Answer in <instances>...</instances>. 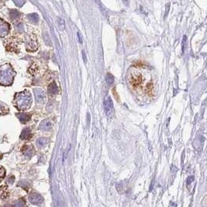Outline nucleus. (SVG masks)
<instances>
[{
	"instance_id": "obj_29",
	"label": "nucleus",
	"mask_w": 207,
	"mask_h": 207,
	"mask_svg": "<svg viewBox=\"0 0 207 207\" xmlns=\"http://www.w3.org/2000/svg\"><path fill=\"white\" fill-rule=\"evenodd\" d=\"M78 39H79V42L81 44L82 43V39H81V36L79 32H78Z\"/></svg>"
},
{
	"instance_id": "obj_24",
	"label": "nucleus",
	"mask_w": 207,
	"mask_h": 207,
	"mask_svg": "<svg viewBox=\"0 0 207 207\" xmlns=\"http://www.w3.org/2000/svg\"><path fill=\"white\" fill-rule=\"evenodd\" d=\"M58 24H59V27H60L61 30H63L64 29V21L61 18H58Z\"/></svg>"
},
{
	"instance_id": "obj_1",
	"label": "nucleus",
	"mask_w": 207,
	"mask_h": 207,
	"mask_svg": "<svg viewBox=\"0 0 207 207\" xmlns=\"http://www.w3.org/2000/svg\"><path fill=\"white\" fill-rule=\"evenodd\" d=\"M32 97L28 91L17 93L15 95V104L20 110H26L30 107Z\"/></svg>"
},
{
	"instance_id": "obj_15",
	"label": "nucleus",
	"mask_w": 207,
	"mask_h": 207,
	"mask_svg": "<svg viewBox=\"0 0 207 207\" xmlns=\"http://www.w3.org/2000/svg\"><path fill=\"white\" fill-rule=\"evenodd\" d=\"M47 143V138H39V139L37 140V146H38V147H44Z\"/></svg>"
},
{
	"instance_id": "obj_7",
	"label": "nucleus",
	"mask_w": 207,
	"mask_h": 207,
	"mask_svg": "<svg viewBox=\"0 0 207 207\" xmlns=\"http://www.w3.org/2000/svg\"><path fill=\"white\" fill-rule=\"evenodd\" d=\"M10 30V26L7 23L0 19V37H6Z\"/></svg>"
},
{
	"instance_id": "obj_14",
	"label": "nucleus",
	"mask_w": 207,
	"mask_h": 207,
	"mask_svg": "<svg viewBox=\"0 0 207 207\" xmlns=\"http://www.w3.org/2000/svg\"><path fill=\"white\" fill-rule=\"evenodd\" d=\"M26 205V202L23 199H19V200H15V201L12 203V207H24Z\"/></svg>"
},
{
	"instance_id": "obj_12",
	"label": "nucleus",
	"mask_w": 207,
	"mask_h": 207,
	"mask_svg": "<svg viewBox=\"0 0 207 207\" xmlns=\"http://www.w3.org/2000/svg\"><path fill=\"white\" fill-rule=\"evenodd\" d=\"M142 81V76L141 75H138L133 76L130 80V82L133 85H138L141 83Z\"/></svg>"
},
{
	"instance_id": "obj_6",
	"label": "nucleus",
	"mask_w": 207,
	"mask_h": 207,
	"mask_svg": "<svg viewBox=\"0 0 207 207\" xmlns=\"http://www.w3.org/2000/svg\"><path fill=\"white\" fill-rule=\"evenodd\" d=\"M34 95L36 97V100L38 103H44L46 100V95L44 92L40 89H34Z\"/></svg>"
},
{
	"instance_id": "obj_16",
	"label": "nucleus",
	"mask_w": 207,
	"mask_h": 207,
	"mask_svg": "<svg viewBox=\"0 0 207 207\" xmlns=\"http://www.w3.org/2000/svg\"><path fill=\"white\" fill-rule=\"evenodd\" d=\"M18 186H19L20 187H22L23 189H30V187L31 184L30 182H29V181H27V180H23L21 181V182H19V184H18Z\"/></svg>"
},
{
	"instance_id": "obj_31",
	"label": "nucleus",
	"mask_w": 207,
	"mask_h": 207,
	"mask_svg": "<svg viewBox=\"0 0 207 207\" xmlns=\"http://www.w3.org/2000/svg\"><path fill=\"white\" fill-rule=\"evenodd\" d=\"M3 207H12V206H3Z\"/></svg>"
},
{
	"instance_id": "obj_26",
	"label": "nucleus",
	"mask_w": 207,
	"mask_h": 207,
	"mask_svg": "<svg viewBox=\"0 0 207 207\" xmlns=\"http://www.w3.org/2000/svg\"><path fill=\"white\" fill-rule=\"evenodd\" d=\"M14 181H15V177L11 175L7 178V183L8 184H13Z\"/></svg>"
},
{
	"instance_id": "obj_3",
	"label": "nucleus",
	"mask_w": 207,
	"mask_h": 207,
	"mask_svg": "<svg viewBox=\"0 0 207 207\" xmlns=\"http://www.w3.org/2000/svg\"><path fill=\"white\" fill-rule=\"evenodd\" d=\"M103 106H104V109L106 111V114L107 117L109 119H112L114 116L115 110L114 106H113V103L112 100L109 96H106L105 98L104 102H103Z\"/></svg>"
},
{
	"instance_id": "obj_17",
	"label": "nucleus",
	"mask_w": 207,
	"mask_h": 207,
	"mask_svg": "<svg viewBox=\"0 0 207 207\" xmlns=\"http://www.w3.org/2000/svg\"><path fill=\"white\" fill-rule=\"evenodd\" d=\"M7 188V187H6ZM6 187H3V186H2V187H0V198H2V199H5V198L7 197L8 196V192H7V189H6Z\"/></svg>"
},
{
	"instance_id": "obj_23",
	"label": "nucleus",
	"mask_w": 207,
	"mask_h": 207,
	"mask_svg": "<svg viewBox=\"0 0 207 207\" xmlns=\"http://www.w3.org/2000/svg\"><path fill=\"white\" fill-rule=\"evenodd\" d=\"M16 30L19 32H23V25L22 23H16L15 26Z\"/></svg>"
},
{
	"instance_id": "obj_4",
	"label": "nucleus",
	"mask_w": 207,
	"mask_h": 207,
	"mask_svg": "<svg viewBox=\"0 0 207 207\" xmlns=\"http://www.w3.org/2000/svg\"><path fill=\"white\" fill-rule=\"evenodd\" d=\"M27 50L28 51H35L37 49V38L34 35H30L27 37Z\"/></svg>"
},
{
	"instance_id": "obj_5",
	"label": "nucleus",
	"mask_w": 207,
	"mask_h": 207,
	"mask_svg": "<svg viewBox=\"0 0 207 207\" xmlns=\"http://www.w3.org/2000/svg\"><path fill=\"white\" fill-rule=\"evenodd\" d=\"M29 200L31 203L33 204V205L39 206L43 203L44 198L40 194L36 193V192H32L29 195Z\"/></svg>"
},
{
	"instance_id": "obj_22",
	"label": "nucleus",
	"mask_w": 207,
	"mask_h": 207,
	"mask_svg": "<svg viewBox=\"0 0 207 207\" xmlns=\"http://www.w3.org/2000/svg\"><path fill=\"white\" fill-rule=\"evenodd\" d=\"M5 175H6V170L3 167H0V180L3 179Z\"/></svg>"
},
{
	"instance_id": "obj_30",
	"label": "nucleus",
	"mask_w": 207,
	"mask_h": 207,
	"mask_svg": "<svg viewBox=\"0 0 207 207\" xmlns=\"http://www.w3.org/2000/svg\"><path fill=\"white\" fill-rule=\"evenodd\" d=\"M192 179H193V178H192V177H190V178H189L188 180H187V183H188V184H190V183L192 182Z\"/></svg>"
},
{
	"instance_id": "obj_27",
	"label": "nucleus",
	"mask_w": 207,
	"mask_h": 207,
	"mask_svg": "<svg viewBox=\"0 0 207 207\" xmlns=\"http://www.w3.org/2000/svg\"><path fill=\"white\" fill-rule=\"evenodd\" d=\"M14 2H15V3L18 6H21L23 4H24V2H23V1H22V2L21 1H19V2H17V1H15Z\"/></svg>"
},
{
	"instance_id": "obj_21",
	"label": "nucleus",
	"mask_w": 207,
	"mask_h": 207,
	"mask_svg": "<svg viewBox=\"0 0 207 207\" xmlns=\"http://www.w3.org/2000/svg\"><path fill=\"white\" fill-rule=\"evenodd\" d=\"M6 112V108L5 106V105L2 104L1 102H0V115L5 114Z\"/></svg>"
},
{
	"instance_id": "obj_8",
	"label": "nucleus",
	"mask_w": 207,
	"mask_h": 207,
	"mask_svg": "<svg viewBox=\"0 0 207 207\" xmlns=\"http://www.w3.org/2000/svg\"><path fill=\"white\" fill-rule=\"evenodd\" d=\"M53 126L52 122L50 120H45L41 123L40 124V129L45 131H49L51 130V128Z\"/></svg>"
},
{
	"instance_id": "obj_19",
	"label": "nucleus",
	"mask_w": 207,
	"mask_h": 207,
	"mask_svg": "<svg viewBox=\"0 0 207 207\" xmlns=\"http://www.w3.org/2000/svg\"><path fill=\"white\" fill-rule=\"evenodd\" d=\"M106 81L108 85H112L114 82V77L110 73H107L106 76Z\"/></svg>"
},
{
	"instance_id": "obj_18",
	"label": "nucleus",
	"mask_w": 207,
	"mask_h": 207,
	"mask_svg": "<svg viewBox=\"0 0 207 207\" xmlns=\"http://www.w3.org/2000/svg\"><path fill=\"white\" fill-rule=\"evenodd\" d=\"M27 17H28V19H29L31 22H33V23H37L39 20V16L37 13L29 14V15L27 16Z\"/></svg>"
},
{
	"instance_id": "obj_2",
	"label": "nucleus",
	"mask_w": 207,
	"mask_h": 207,
	"mask_svg": "<svg viewBox=\"0 0 207 207\" xmlns=\"http://www.w3.org/2000/svg\"><path fill=\"white\" fill-rule=\"evenodd\" d=\"M14 75L15 73L10 64L2 65L0 68V85H11L13 81Z\"/></svg>"
},
{
	"instance_id": "obj_28",
	"label": "nucleus",
	"mask_w": 207,
	"mask_h": 207,
	"mask_svg": "<svg viewBox=\"0 0 207 207\" xmlns=\"http://www.w3.org/2000/svg\"><path fill=\"white\" fill-rule=\"evenodd\" d=\"M82 58H83V60H84V62L85 63H86V61H87V60H86V55H85V51H82Z\"/></svg>"
},
{
	"instance_id": "obj_9",
	"label": "nucleus",
	"mask_w": 207,
	"mask_h": 207,
	"mask_svg": "<svg viewBox=\"0 0 207 207\" xmlns=\"http://www.w3.org/2000/svg\"><path fill=\"white\" fill-rule=\"evenodd\" d=\"M22 151H23V155L27 157H31L33 155V148L32 146L26 145L25 147H23Z\"/></svg>"
},
{
	"instance_id": "obj_13",
	"label": "nucleus",
	"mask_w": 207,
	"mask_h": 207,
	"mask_svg": "<svg viewBox=\"0 0 207 207\" xmlns=\"http://www.w3.org/2000/svg\"><path fill=\"white\" fill-rule=\"evenodd\" d=\"M48 92L49 93H50V94H58L59 90H58V85H56L55 82H52V83L49 85Z\"/></svg>"
},
{
	"instance_id": "obj_25",
	"label": "nucleus",
	"mask_w": 207,
	"mask_h": 207,
	"mask_svg": "<svg viewBox=\"0 0 207 207\" xmlns=\"http://www.w3.org/2000/svg\"><path fill=\"white\" fill-rule=\"evenodd\" d=\"M186 41H187V37L186 36H184L183 37V40H182V52H184L185 49H186Z\"/></svg>"
},
{
	"instance_id": "obj_11",
	"label": "nucleus",
	"mask_w": 207,
	"mask_h": 207,
	"mask_svg": "<svg viewBox=\"0 0 207 207\" xmlns=\"http://www.w3.org/2000/svg\"><path fill=\"white\" fill-rule=\"evenodd\" d=\"M18 118L20 120V122L22 123H27V121H29L30 120V116L27 113H23V112H20L17 114Z\"/></svg>"
},
{
	"instance_id": "obj_10",
	"label": "nucleus",
	"mask_w": 207,
	"mask_h": 207,
	"mask_svg": "<svg viewBox=\"0 0 207 207\" xmlns=\"http://www.w3.org/2000/svg\"><path fill=\"white\" fill-rule=\"evenodd\" d=\"M31 136V131L30 130V128H26L22 131L21 134H20V139L21 140H27L30 138Z\"/></svg>"
},
{
	"instance_id": "obj_20",
	"label": "nucleus",
	"mask_w": 207,
	"mask_h": 207,
	"mask_svg": "<svg viewBox=\"0 0 207 207\" xmlns=\"http://www.w3.org/2000/svg\"><path fill=\"white\" fill-rule=\"evenodd\" d=\"M10 18H11L12 19H18V18L19 17V13L17 11V10H10Z\"/></svg>"
}]
</instances>
